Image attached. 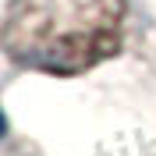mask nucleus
Instances as JSON below:
<instances>
[{
    "label": "nucleus",
    "instance_id": "1",
    "mask_svg": "<svg viewBox=\"0 0 156 156\" xmlns=\"http://www.w3.org/2000/svg\"><path fill=\"white\" fill-rule=\"evenodd\" d=\"M128 36V0H11L4 50L25 71L85 75L117 57Z\"/></svg>",
    "mask_w": 156,
    "mask_h": 156
}]
</instances>
